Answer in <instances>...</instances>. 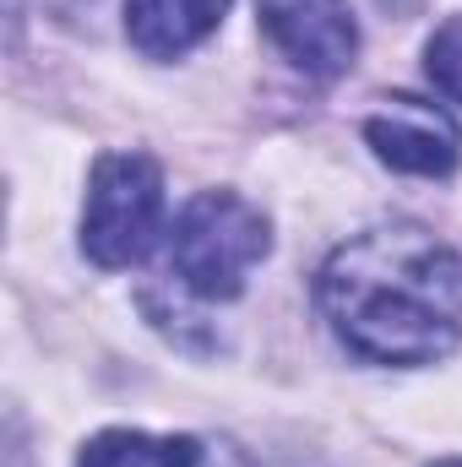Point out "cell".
Listing matches in <instances>:
<instances>
[{
  "instance_id": "obj_6",
  "label": "cell",
  "mask_w": 462,
  "mask_h": 467,
  "mask_svg": "<svg viewBox=\"0 0 462 467\" xmlns=\"http://www.w3.org/2000/svg\"><path fill=\"white\" fill-rule=\"evenodd\" d=\"M229 16V0H125V38L147 60H174L207 44Z\"/></svg>"
},
{
  "instance_id": "obj_9",
  "label": "cell",
  "mask_w": 462,
  "mask_h": 467,
  "mask_svg": "<svg viewBox=\"0 0 462 467\" xmlns=\"http://www.w3.org/2000/svg\"><path fill=\"white\" fill-rule=\"evenodd\" d=\"M196 467H256V462H250V451H239L234 441H207L202 457H196Z\"/></svg>"
},
{
  "instance_id": "obj_10",
  "label": "cell",
  "mask_w": 462,
  "mask_h": 467,
  "mask_svg": "<svg viewBox=\"0 0 462 467\" xmlns=\"http://www.w3.org/2000/svg\"><path fill=\"white\" fill-rule=\"evenodd\" d=\"M430 467H462V457H446V462H430Z\"/></svg>"
},
{
  "instance_id": "obj_3",
  "label": "cell",
  "mask_w": 462,
  "mask_h": 467,
  "mask_svg": "<svg viewBox=\"0 0 462 467\" xmlns=\"http://www.w3.org/2000/svg\"><path fill=\"white\" fill-rule=\"evenodd\" d=\"M163 223V169L147 152H104L88 180L82 250L93 266H131L152 250Z\"/></svg>"
},
{
  "instance_id": "obj_8",
  "label": "cell",
  "mask_w": 462,
  "mask_h": 467,
  "mask_svg": "<svg viewBox=\"0 0 462 467\" xmlns=\"http://www.w3.org/2000/svg\"><path fill=\"white\" fill-rule=\"evenodd\" d=\"M425 77H430L452 104H462V16H446V22L430 33V44H425Z\"/></svg>"
},
{
  "instance_id": "obj_2",
  "label": "cell",
  "mask_w": 462,
  "mask_h": 467,
  "mask_svg": "<svg viewBox=\"0 0 462 467\" xmlns=\"http://www.w3.org/2000/svg\"><path fill=\"white\" fill-rule=\"evenodd\" d=\"M272 255V223L234 191H202L180 207L169 234V266L196 299H239L245 277Z\"/></svg>"
},
{
  "instance_id": "obj_5",
  "label": "cell",
  "mask_w": 462,
  "mask_h": 467,
  "mask_svg": "<svg viewBox=\"0 0 462 467\" xmlns=\"http://www.w3.org/2000/svg\"><path fill=\"white\" fill-rule=\"evenodd\" d=\"M267 38L316 82L343 77L359 55V27L348 0H256Z\"/></svg>"
},
{
  "instance_id": "obj_7",
  "label": "cell",
  "mask_w": 462,
  "mask_h": 467,
  "mask_svg": "<svg viewBox=\"0 0 462 467\" xmlns=\"http://www.w3.org/2000/svg\"><path fill=\"white\" fill-rule=\"evenodd\" d=\"M196 457H202V441L191 435L104 430L77 451V467H196Z\"/></svg>"
},
{
  "instance_id": "obj_1",
  "label": "cell",
  "mask_w": 462,
  "mask_h": 467,
  "mask_svg": "<svg viewBox=\"0 0 462 467\" xmlns=\"http://www.w3.org/2000/svg\"><path fill=\"white\" fill-rule=\"evenodd\" d=\"M316 305L370 364H436L462 343V255L419 223H381L338 244Z\"/></svg>"
},
{
  "instance_id": "obj_4",
  "label": "cell",
  "mask_w": 462,
  "mask_h": 467,
  "mask_svg": "<svg viewBox=\"0 0 462 467\" xmlns=\"http://www.w3.org/2000/svg\"><path fill=\"white\" fill-rule=\"evenodd\" d=\"M364 141L370 152L397 169V174H419V180H446L462 163V130L457 119L446 115L430 99L414 93H392L381 99V109H370L364 119Z\"/></svg>"
}]
</instances>
